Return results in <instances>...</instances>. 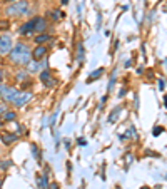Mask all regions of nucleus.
I'll return each mask as SVG.
<instances>
[{
	"mask_svg": "<svg viewBox=\"0 0 167 189\" xmlns=\"http://www.w3.org/2000/svg\"><path fill=\"white\" fill-rule=\"evenodd\" d=\"M10 50H12V39L8 37V35L0 37V55L10 54Z\"/></svg>",
	"mask_w": 167,
	"mask_h": 189,
	"instance_id": "obj_4",
	"label": "nucleus"
},
{
	"mask_svg": "<svg viewBox=\"0 0 167 189\" xmlns=\"http://www.w3.org/2000/svg\"><path fill=\"white\" fill-rule=\"evenodd\" d=\"M15 119V112H5V121H13Z\"/></svg>",
	"mask_w": 167,
	"mask_h": 189,
	"instance_id": "obj_16",
	"label": "nucleus"
},
{
	"mask_svg": "<svg viewBox=\"0 0 167 189\" xmlns=\"http://www.w3.org/2000/svg\"><path fill=\"white\" fill-rule=\"evenodd\" d=\"M2 77H4V72L0 70V80H2Z\"/></svg>",
	"mask_w": 167,
	"mask_h": 189,
	"instance_id": "obj_25",
	"label": "nucleus"
},
{
	"mask_svg": "<svg viewBox=\"0 0 167 189\" xmlns=\"http://www.w3.org/2000/svg\"><path fill=\"white\" fill-rule=\"evenodd\" d=\"M157 85H159V89H160V90H164V87H166V82H164V79H159Z\"/></svg>",
	"mask_w": 167,
	"mask_h": 189,
	"instance_id": "obj_19",
	"label": "nucleus"
},
{
	"mask_svg": "<svg viewBox=\"0 0 167 189\" xmlns=\"http://www.w3.org/2000/svg\"><path fill=\"white\" fill-rule=\"evenodd\" d=\"M162 132H164V127H160V126H155L154 130H152V134H154L155 137H157V136H160Z\"/></svg>",
	"mask_w": 167,
	"mask_h": 189,
	"instance_id": "obj_15",
	"label": "nucleus"
},
{
	"mask_svg": "<svg viewBox=\"0 0 167 189\" xmlns=\"http://www.w3.org/2000/svg\"><path fill=\"white\" fill-rule=\"evenodd\" d=\"M119 114H120V107H115V109L110 112V116H109V122L114 124V122L117 121V117H119Z\"/></svg>",
	"mask_w": 167,
	"mask_h": 189,
	"instance_id": "obj_12",
	"label": "nucleus"
},
{
	"mask_svg": "<svg viewBox=\"0 0 167 189\" xmlns=\"http://www.w3.org/2000/svg\"><path fill=\"white\" fill-rule=\"evenodd\" d=\"M0 92H2V96H4V99L7 102H15L17 96H18V92H17L15 89L4 87V85H0Z\"/></svg>",
	"mask_w": 167,
	"mask_h": 189,
	"instance_id": "obj_3",
	"label": "nucleus"
},
{
	"mask_svg": "<svg viewBox=\"0 0 167 189\" xmlns=\"http://www.w3.org/2000/svg\"><path fill=\"white\" fill-rule=\"evenodd\" d=\"M5 2H13V0H5Z\"/></svg>",
	"mask_w": 167,
	"mask_h": 189,
	"instance_id": "obj_29",
	"label": "nucleus"
},
{
	"mask_svg": "<svg viewBox=\"0 0 167 189\" xmlns=\"http://www.w3.org/2000/svg\"><path fill=\"white\" fill-rule=\"evenodd\" d=\"M8 166H10V161H5V162L2 164V169H7Z\"/></svg>",
	"mask_w": 167,
	"mask_h": 189,
	"instance_id": "obj_22",
	"label": "nucleus"
},
{
	"mask_svg": "<svg viewBox=\"0 0 167 189\" xmlns=\"http://www.w3.org/2000/svg\"><path fill=\"white\" fill-rule=\"evenodd\" d=\"M2 112H5V107H4V105H0V114H2Z\"/></svg>",
	"mask_w": 167,
	"mask_h": 189,
	"instance_id": "obj_23",
	"label": "nucleus"
},
{
	"mask_svg": "<svg viewBox=\"0 0 167 189\" xmlns=\"http://www.w3.org/2000/svg\"><path fill=\"white\" fill-rule=\"evenodd\" d=\"M2 141H4V144H12L17 141V134H10V132L2 134Z\"/></svg>",
	"mask_w": 167,
	"mask_h": 189,
	"instance_id": "obj_10",
	"label": "nucleus"
},
{
	"mask_svg": "<svg viewBox=\"0 0 167 189\" xmlns=\"http://www.w3.org/2000/svg\"><path fill=\"white\" fill-rule=\"evenodd\" d=\"M164 104H166V107H167V96L164 97Z\"/></svg>",
	"mask_w": 167,
	"mask_h": 189,
	"instance_id": "obj_24",
	"label": "nucleus"
},
{
	"mask_svg": "<svg viewBox=\"0 0 167 189\" xmlns=\"http://www.w3.org/2000/svg\"><path fill=\"white\" fill-rule=\"evenodd\" d=\"M142 189H149V188H142Z\"/></svg>",
	"mask_w": 167,
	"mask_h": 189,
	"instance_id": "obj_30",
	"label": "nucleus"
},
{
	"mask_svg": "<svg viewBox=\"0 0 167 189\" xmlns=\"http://www.w3.org/2000/svg\"><path fill=\"white\" fill-rule=\"evenodd\" d=\"M45 47L44 45H38L37 49H35V50L32 52V55H33V59L35 60H40V59H44V57H45Z\"/></svg>",
	"mask_w": 167,
	"mask_h": 189,
	"instance_id": "obj_8",
	"label": "nucleus"
},
{
	"mask_svg": "<svg viewBox=\"0 0 167 189\" xmlns=\"http://www.w3.org/2000/svg\"><path fill=\"white\" fill-rule=\"evenodd\" d=\"M47 40H50V37L47 34H38L37 37H35V42L40 45V44H44V42H47Z\"/></svg>",
	"mask_w": 167,
	"mask_h": 189,
	"instance_id": "obj_13",
	"label": "nucleus"
},
{
	"mask_svg": "<svg viewBox=\"0 0 167 189\" xmlns=\"http://www.w3.org/2000/svg\"><path fill=\"white\" fill-rule=\"evenodd\" d=\"M67 2H69V0H62V4H67Z\"/></svg>",
	"mask_w": 167,
	"mask_h": 189,
	"instance_id": "obj_28",
	"label": "nucleus"
},
{
	"mask_svg": "<svg viewBox=\"0 0 167 189\" xmlns=\"http://www.w3.org/2000/svg\"><path fill=\"white\" fill-rule=\"evenodd\" d=\"M50 17L54 19V20H57L58 17H62V12H50Z\"/></svg>",
	"mask_w": 167,
	"mask_h": 189,
	"instance_id": "obj_17",
	"label": "nucleus"
},
{
	"mask_svg": "<svg viewBox=\"0 0 167 189\" xmlns=\"http://www.w3.org/2000/svg\"><path fill=\"white\" fill-rule=\"evenodd\" d=\"M35 30V19H32V20L29 22H25L24 25L20 27V34H30V32H33Z\"/></svg>",
	"mask_w": 167,
	"mask_h": 189,
	"instance_id": "obj_6",
	"label": "nucleus"
},
{
	"mask_svg": "<svg viewBox=\"0 0 167 189\" xmlns=\"http://www.w3.org/2000/svg\"><path fill=\"white\" fill-rule=\"evenodd\" d=\"M27 12H29V2H27V0H15L13 4H10L7 9H5V13L10 15V17H12V15H17V17H18V15H24V13H27Z\"/></svg>",
	"mask_w": 167,
	"mask_h": 189,
	"instance_id": "obj_2",
	"label": "nucleus"
},
{
	"mask_svg": "<svg viewBox=\"0 0 167 189\" xmlns=\"http://www.w3.org/2000/svg\"><path fill=\"white\" fill-rule=\"evenodd\" d=\"M84 57V49H82V45H79V60Z\"/></svg>",
	"mask_w": 167,
	"mask_h": 189,
	"instance_id": "obj_20",
	"label": "nucleus"
},
{
	"mask_svg": "<svg viewBox=\"0 0 167 189\" xmlns=\"http://www.w3.org/2000/svg\"><path fill=\"white\" fill-rule=\"evenodd\" d=\"M37 70H38L37 60H35V62H29V72H37Z\"/></svg>",
	"mask_w": 167,
	"mask_h": 189,
	"instance_id": "obj_14",
	"label": "nucleus"
},
{
	"mask_svg": "<svg viewBox=\"0 0 167 189\" xmlns=\"http://www.w3.org/2000/svg\"><path fill=\"white\" fill-rule=\"evenodd\" d=\"M17 79H18V80H24V79H25V74H24V72H20V74H17Z\"/></svg>",
	"mask_w": 167,
	"mask_h": 189,
	"instance_id": "obj_21",
	"label": "nucleus"
},
{
	"mask_svg": "<svg viewBox=\"0 0 167 189\" xmlns=\"http://www.w3.org/2000/svg\"><path fill=\"white\" fill-rule=\"evenodd\" d=\"M40 80L47 85V87H52V85L55 84V80L50 79V72L49 70H44V72H42V74H40Z\"/></svg>",
	"mask_w": 167,
	"mask_h": 189,
	"instance_id": "obj_7",
	"label": "nucleus"
},
{
	"mask_svg": "<svg viewBox=\"0 0 167 189\" xmlns=\"http://www.w3.org/2000/svg\"><path fill=\"white\" fill-rule=\"evenodd\" d=\"M45 27H47V24H45V20H44V19L35 17V32H44V30H45Z\"/></svg>",
	"mask_w": 167,
	"mask_h": 189,
	"instance_id": "obj_9",
	"label": "nucleus"
},
{
	"mask_svg": "<svg viewBox=\"0 0 167 189\" xmlns=\"http://www.w3.org/2000/svg\"><path fill=\"white\" fill-rule=\"evenodd\" d=\"M164 64H166V69H167V59H166V60H164Z\"/></svg>",
	"mask_w": 167,
	"mask_h": 189,
	"instance_id": "obj_27",
	"label": "nucleus"
},
{
	"mask_svg": "<svg viewBox=\"0 0 167 189\" xmlns=\"http://www.w3.org/2000/svg\"><path fill=\"white\" fill-rule=\"evenodd\" d=\"M2 121H4V119H2V117H0V127H2Z\"/></svg>",
	"mask_w": 167,
	"mask_h": 189,
	"instance_id": "obj_26",
	"label": "nucleus"
},
{
	"mask_svg": "<svg viewBox=\"0 0 167 189\" xmlns=\"http://www.w3.org/2000/svg\"><path fill=\"white\" fill-rule=\"evenodd\" d=\"M102 74H104V69L100 67V69H97L95 72H92L90 76H89V79H87V82H92V80H95V79H99L100 76H102Z\"/></svg>",
	"mask_w": 167,
	"mask_h": 189,
	"instance_id": "obj_11",
	"label": "nucleus"
},
{
	"mask_svg": "<svg viewBox=\"0 0 167 189\" xmlns=\"http://www.w3.org/2000/svg\"><path fill=\"white\" fill-rule=\"evenodd\" d=\"M127 137H135V129H134V127H129V130H127Z\"/></svg>",
	"mask_w": 167,
	"mask_h": 189,
	"instance_id": "obj_18",
	"label": "nucleus"
},
{
	"mask_svg": "<svg viewBox=\"0 0 167 189\" xmlns=\"http://www.w3.org/2000/svg\"><path fill=\"white\" fill-rule=\"evenodd\" d=\"M30 97H32V96H30V92H18V96H17V99H15V102H13V104L20 107V105L27 104V102L30 101Z\"/></svg>",
	"mask_w": 167,
	"mask_h": 189,
	"instance_id": "obj_5",
	"label": "nucleus"
},
{
	"mask_svg": "<svg viewBox=\"0 0 167 189\" xmlns=\"http://www.w3.org/2000/svg\"><path fill=\"white\" fill-rule=\"evenodd\" d=\"M10 60L15 64H29L30 62V50L29 47L24 45V44H17L15 47H13L12 50H10Z\"/></svg>",
	"mask_w": 167,
	"mask_h": 189,
	"instance_id": "obj_1",
	"label": "nucleus"
}]
</instances>
